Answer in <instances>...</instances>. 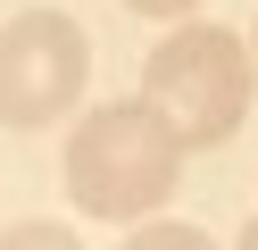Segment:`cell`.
<instances>
[{"mask_svg": "<svg viewBox=\"0 0 258 250\" xmlns=\"http://www.w3.org/2000/svg\"><path fill=\"white\" fill-rule=\"evenodd\" d=\"M241 242H250V250H258V217H250V225H241Z\"/></svg>", "mask_w": 258, "mask_h": 250, "instance_id": "obj_7", "label": "cell"}, {"mask_svg": "<svg viewBox=\"0 0 258 250\" xmlns=\"http://www.w3.org/2000/svg\"><path fill=\"white\" fill-rule=\"evenodd\" d=\"M134 233V250H191L200 242V225H175V217H142V225H125Z\"/></svg>", "mask_w": 258, "mask_h": 250, "instance_id": "obj_5", "label": "cell"}, {"mask_svg": "<svg viewBox=\"0 0 258 250\" xmlns=\"http://www.w3.org/2000/svg\"><path fill=\"white\" fill-rule=\"evenodd\" d=\"M250 75H258V50L241 42V33L175 17V33L150 50L142 92H150L158 117L183 133V150H217V142H233L241 117H250Z\"/></svg>", "mask_w": 258, "mask_h": 250, "instance_id": "obj_2", "label": "cell"}, {"mask_svg": "<svg viewBox=\"0 0 258 250\" xmlns=\"http://www.w3.org/2000/svg\"><path fill=\"white\" fill-rule=\"evenodd\" d=\"M0 250H75V225H50V217H25V225L0 233Z\"/></svg>", "mask_w": 258, "mask_h": 250, "instance_id": "obj_4", "label": "cell"}, {"mask_svg": "<svg viewBox=\"0 0 258 250\" xmlns=\"http://www.w3.org/2000/svg\"><path fill=\"white\" fill-rule=\"evenodd\" d=\"M125 9H134V17H167V25H175V17H191L200 0H125Z\"/></svg>", "mask_w": 258, "mask_h": 250, "instance_id": "obj_6", "label": "cell"}, {"mask_svg": "<svg viewBox=\"0 0 258 250\" xmlns=\"http://www.w3.org/2000/svg\"><path fill=\"white\" fill-rule=\"evenodd\" d=\"M250 50H258V25H250Z\"/></svg>", "mask_w": 258, "mask_h": 250, "instance_id": "obj_8", "label": "cell"}, {"mask_svg": "<svg viewBox=\"0 0 258 250\" xmlns=\"http://www.w3.org/2000/svg\"><path fill=\"white\" fill-rule=\"evenodd\" d=\"M183 192V133L158 117V100H108L67 142V200L100 225H142Z\"/></svg>", "mask_w": 258, "mask_h": 250, "instance_id": "obj_1", "label": "cell"}, {"mask_svg": "<svg viewBox=\"0 0 258 250\" xmlns=\"http://www.w3.org/2000/svg\"><path fill=\"white\" fill-rule=\"evenodd\" d=\"M92 83V42L75 17L58 9H17L0 25V125L34 133L50 117H67Z\"/></svg>", "mask_w": 258, "mask_h": 250, "instance_id": "obj_3", "label": "cell"}]
</instances>
